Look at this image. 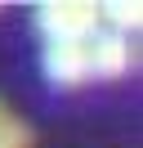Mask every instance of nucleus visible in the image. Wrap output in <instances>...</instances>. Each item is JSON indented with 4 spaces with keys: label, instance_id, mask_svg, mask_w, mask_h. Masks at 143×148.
<instances>
[{
    "label": "nucleus",
    "instance_id": "obj_1",
    "mask_svg": "<svg viewBox=\"0 0 143 148\" xmlns=\"http://www.w3.org/2000/svg\"><path fill=\"white\" fill-rule=\"evenodd\" d=\"M36 27L45 45H85L98 32V9L85 0H49L36 9Z\"/></svg>",
    "mask_w": 143,
    "mask_h": 148
},
{
    "label": "nucleus",
    "instance_id": "obj_2",
    "mask_svg": "<svg viewBox=\"0 0 143 148\" xmlns=\"http://www.w3.org/2000/svg\"><path fill=\"white\" fill-rule=\"evenodd\" d=\"M85 58H89V81H116V76L130 72L134 49H130V40H125V36L98 27L94 36L85 40Z\"/></svg>",
    "mask_w": 143,
    "mask_h": 148
},
{
    "label": "nucleus",
    "instance_id": "obj_3",
    "mask_svg": "<svg viewBox=\"0 0 143 148\" xmlns=\"http://www.w3.org/2000/svg\"><path fill=\"white\" fill-rule=\"evenodd\" d=\"M40 67H45V76H49L54 85H85L89 81L85 45H45Z\"/></svg>",
    "mask_w": 143,
    "mask_h": 148
},
{
    "label": "nucleus",
    "instance_id": "obj_4",
    "mask_svg": "<svg viewBox=\"0 0 143 148\" xmlns=\"http://www.w3.org/2000/svg\"><path fill=\"white\" fill-rule=\"evenodd\" d=\"M98 9V23H107V32H116V36H125V32H139V0H103V5H94Z\"/></svg>",
    "mask_w": 143,
    "mask_h": 148
},
{
    "label": "nucleus",
    "instance_id": "obj_5",
    "mask_svg": "<svg viewBox=\"0 0 143 148\" xmlns=\"http://www.w3.org/2000/svg\"><path fill=\"white\" fill-rule=\"evenodd\" d=\"M0 148H31V126H27L18 112H9L0 121Z\"/></svg>",
    "mask_w": 143,
    "mask_h": 148
}]
</instances>
